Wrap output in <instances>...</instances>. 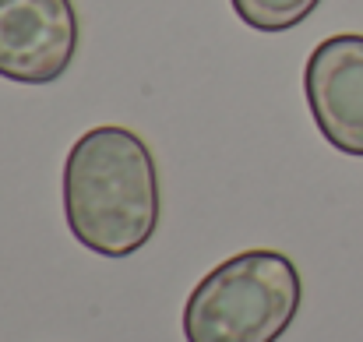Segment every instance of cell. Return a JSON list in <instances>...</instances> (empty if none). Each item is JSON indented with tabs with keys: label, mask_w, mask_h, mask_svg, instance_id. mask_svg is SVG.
<instances>
[{
	"label": "cell",
	"mask_w": 363,
	"mask_h": 342,
	"mask_svg": "<svg viewBox=\"0 0 363 342\" xmlns=\"http://www.w3.org/2000/svg\"><path fill=\"white\" fill-rule=\"evenodd\" d=\"M64 219L71 236L103 258L141 250L159 226V170L134 131H85L64 162Z\"/></svg>",
	"instance_id": "obj_1"
},
{
	"label": "cell",
	"mask_w": 363,
	"mask_h": 342,
	"mask_svg": "<svg viewBox=\"0 0 363 342\" xmlns=\"http://www.w3.org/2000/svg\"><path fill=\"white\" fill-rule=\"evenodd\" d=\"M300 272L282 250H240L191 289L184 304V339L279 342L300 311Z\"/></svg>",
	"instance_id": "obj_2"
},
{
	"label": "cell",
	"mask_w": 363,
	"mask_h": 342,
	"mask_svg": "<svg viewBox=\"0 0 363 342\" xmlns=\"http://www.w3.org/2000/svg\"><path fill=\"white\" fill-rule=\"evenodd\" d=\"M78 50L71 0H0V78L18 85L57 82Z\"/></svg>",
	"instance_id": "obj_3"
},
{
	"label": "cell",
	"mask_w": 363,
	"mask_h": 342,
	"mask_svg": "<svg viewBox=\"0 0 363 342\" xmlns=\"http://www.w3.org/2000/svg\"><path fill=\"white\" fill-rule=\"evenodd\" d=\"M303 92L321 138L363 159V35L339 32L318 43L307 57Z\"/></svg>",
	"instance_id": "obj_4"
},
{
	"label": "cell",
	"mask_w": 363,
	"mask_h": 342,
	"mask_svg": "<svg viewBox=\"0 0 363 342\" xmlns=\"http://www.w3.org/2000/svg\"><path fill=\"white\" fill-rule=\"evenodd\" d=\"M237 18L254 32H289L303 25L321 0H230Z\"/></svg>",
	"instance_id": "obj_5"
}]
</instances>
